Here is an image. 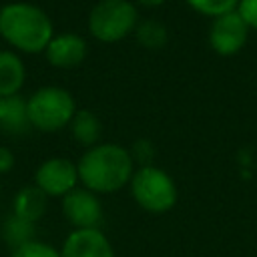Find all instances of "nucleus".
I'll return each mask as SVG.
<instances>
[{
	"mask_svg": "<svg viewBox=\"0 0 257 257\" xmlns=\"http://www.w3.org/2000/svg\"><path fill=\"white\" fill-rule=\"evenodd\" d=\"M46 207H48V197L34 183L20 187L12 199V213L30 223L40 221L46 213Z\"/></svg>",
	"mask_w": 257,
	"mask_h": 257,
	"instance_id": "obj_12",
	"label": "nucleus"
},
{
	"mask_svg": "<svg viewBox=\"0 0 257 257\" xmlns=\"http://www.w3.org/2000/svg\"><path fill=\"white\" fill-rule=\"evenodd\" d=\"M46 197H64L72 189L78 187V169L66 157H48L44 159L36 171L32 181Z\"/></svg>",
	"mask_w": 257,
	"mask_h": 257,
	"instance_id": "obj_6",
	"label": "nucleus"
},
{
	"mask_svg": "<svg viewBox=\"0 0 257 257\" xmlns=\"http://www.w3.org/2000/svg\"><path fill=\"white\" fill-rule=\"evenodd\" d=\"M141 6H147V8H155V6H161V4H165L167 0H137Z\"/></svg>",
	"mask_w": 257,
	"mask_h": 257,
	"instance_id": "obj_22",
	"label": "nucleus"
},
{
	"mask_svg": "<svg viewBox=\"0 0 257 257\" xmlns=\"http://www.w3.org/2000/svg\"><path fill=\"white\" fill-rule=\"evenodd\" d=\"M131 155H133V161L137 159L139 163H141V167L143 165H151V143L149 141H139L137 145H135V149L131 151Z\"/></svg>",
	"mask_w": 257,
	"mask_h": 257,
	"instance_id": "obj_20",
	"label": "nucleus"
},
{
	"mask_svg": "<svg viewBox=\"0 0 257 257\" xmlns=\"http://www.w3.org/2000/svg\"><path fill=\"white\" fill-rule=\"evenodd\" d=\"M48 12L26 0H10L0 6V38L18 54H40L54 36Z\"/></svg>",
	"mask_w": 257,
	"mask_h": 257,
	"instance_id": "obj_1",
	"label": "nucleus"
},
{
	"mask_svg": "<svg viewBox=\"0 0 257 257\" xmlns=\"http://www.w3.org/2000/svg\"><path fill=\"white\" fill-rule=\"evenodd\" d=\"M128 185L135 203L149 213H167L177 203V185L173 177L155 165L135 169Z\"/></svg>",
	"mask_w": 257,
	"mask_h": 257,
	"instance_id": "obj_5",
	"label": "nucleus"
},
{
	"mask_svg": "<svg viewBox=\"0 0 257 257\" xmlns=\"http://www.w3.org/2000/svg\"><path fill=\"white\" fill-rule=\"evenodd\" d=\"M42 54L54 68H74L86 58L88 44L76 32H58L52 36Z\"/></svg>",
	"mask_w": 257,
	"mask_h": 257,
	"instance_id": "obj_10",
	"label": "nucleus"
},
{
	"mask_svg": "<svg viewBox=\"0 0 257 257\" xmlns=\"http://www.w3.org/2000/svg\"><path fill=\"white\" fill-rule=\"evenodd\" d=\"M249 36V26L239 16L237 10L221 14L213 18V24L209 28V44L219 56H233L237 54Z\"/></svg>",
	"mask_w": 257,
	"mask_h": 257,
	"instance_id": "obj_8",
	"label": "nucleus"
},
{
	"mask_svg": "<svg viewBox=\"0 0 257 257\" xmlns=\"http://www.w3.org/2000/svg\"><path fill=\"white\" fill-rule=\"evenodd\" d=\"M137 24L139 14L131 0H98L88 12V32L104 44L120 42Z\"/></svg>",
	"mask_w": 257,
	"mask_h": 257,
	"instance_id": "obj_4",
	"label": "nucleus"
},
{
	"mask_svg": "<svg viewBox=\"0 0 257 257\" xmlns=\"http://www.w3.org/2000/svg\"><path fill=\"white\" fill-rule=\"evenodd\" d=\"M135 36H137V42L145 48H161L167 44L169 32L165 24L159 20H143L137 24Z\"/></svg>",
	"mask_w": 257,
	"mask_h": 257,
	"instance_id": "obj_16",
	"label": "nucleus"
},
{
	"mask_svg": "<svg viewBox=\"0 0 257 257\" xmlns=\"http://www.w3.org/2000/svg\"><path fill=\"white\" fill-rule=\"evenodd\" d=\"M14 165H16V157H14V153H12L8 147L0 145V175L10 173V171L14 169Z\"/></svg>",
	"mask_w": 257,
	"mask_h": 257,
	"instance_id": "obj_21",
	"label": "nucleus"
},
{
	"mask_svg": "<svg viewBox=\"0 0 257 257\" xmlns=\"http://www.w3.org/2000/svg\"><path fill=\"white\" fill-rule=\"evenodd\" d=\"M62 215L74 229H98L102 223V203L96 193L76 187L62 197Z\"/></svg>",
	"mask_w": 257,
	"mask_h": 257,
	"instance_id": "obj_7",
	"label": "nucleus"
},
{
	"mask_svg": "<svg viewBox=\"0 0 257 257\" xmlns=\"http://www.w3.org/2000/svg\"><path fill=\"white\" fill-rule=\"evenodd\" d=\"M237 12L249 28L257 30V0H239Z\"/></svg>",
	"mask_w": 257,
	"mask_h": 257,
	"instance_id": "obj_19",
	"label": "nucleus"
},
{
	"mask_svg": "<svg viewBox=\"0 0 257 257\" xmlns=\"http://www.w3.org/2000/svg\"><path fill=\"white\" fill-rule=\"evenodd\" d=\"M76 110L78 108L74 96L66 88L56 84L40 86L26 98V114L30 128L42 133H56L68 126Z\"/></svg>",
	"mask_w": 257,
	"mask_h": 257,
	"instance_id": "obj_3",
	"label": "nucleus"
},
{
	"mask_svg": "<svg viewBox=\"0 0 257 257\" xmlns=\"http://www.w3.org/2000/svg\"><path fill=\"white\" fill-rule=\"evenodd\" d=\"M195 12L203 14V16H211L217 18L221 14L233 12L239 6V0H185Z\"/></svg>",
	"mask_w": 257,
	"mask_h": 257,
	"instance_id": "obj_17",
	"label": "nucleus"
},
{
	"mask_svg": "<svg viewBox=\"0 0 257 257\" xmlns=\"http://www.w3.org/2000/svg\"><path fill=\"white\" fill-rule=\"evenodd\" d=\"M58 251L60 257H116L112 243L100 229H72Z\"/></svg>",
	"mask_w": 257,
	"mask_h": 257,
	"instance_id": "obj_9",
	"label": "nucleus"
},
{
	"mask_svg": "<svg viewBox=\"0 0 257 257\" xmlns=\"http://www.w3.org/2000/svg\"><path fill=\"white\" fill-rule=\"evenodd\" d=\"M10 257H60V251L44 241H30L10 251Z\"/></svg>",
	"mask_w": 257,
	"mask_h": 257,
	"instance_id": "obj_18",
	"label": "nucleus"
},
{
	"mask_svg": "<svg viewBox=\"0 0 257 257\" xmlns=\"http://www.w3.org/2000/svg\"><path fill=\"white\" fill-rule=\"evenodd\" d=\"M26 82V64L12 48H0V96L20 94Z\"/></svg>",
	"mask_w": 257,
	"mask_h": 257,
	"instance_id": "obj_11",
	"label": "nucleus"
},
{
	"mask_svg": "<svg viewBox=\"0 0 257 257\" xmlns=\"http://www.w3.org/2000/svg\"><path fill=\"white\" fill-rule=\"evenodd\" d=\"M78 181L84 189L102 195L116 193L131 183L135 173V161L128 149L116 143H98L88 147L78 163Z\"/></svg>",
	"mask_w": 257,
	"mask_h": 257,
	"instance_id": "obj_2",
	"label": "nucleus"
},
{
	"mask_svg": "<svg viewBox=\"0 0 257 257\" xmlns=\"http://www.w3.org/2000/svg\"><path fill=\"white\" fill-rule=\"evenodd\" d=\"M68 126H70L72 139H74L78 145H82V147H86V149L98 145L102 126H100L98 116H96L92 110H86V108L76 110V114L72 116V120H70Z\"/></svg>",
	"mask_w": 257,
	"mask_h": 257,
	"instance_id": "obj_14",
	"label": "nucleus"
},
{
	"mask_svg": "<svg viewBox=\"0 0 257 257\" xmlns=\"http://www.w3.org/2000/svg\"><path fill=\"white\" fill-rule=\"evenodd\" d=\"M34 231H36V223H30V221L10 213L2 221L0 237L10 249H18L20 245H26V243L34 241Z\"/></svg>",
	"mask_w": 257,
	"mask_h": 257,
	"instance_id": "obj_15",
	"label": "nucleus"
},
{
	"mask_svg": "<svg viewBox=\"0 0 257 257\" xmlns=\"http://www.w3.org/2000/svg\"><path fill=\"white\" fill-rule=\"evenodd\" d=\"M30 128L26 114V98L20 94L0 96V131L6 135H24Z\"/></svg>",
	"mask_w": 257,
	"mask_h": 257,
	"instance_id": "obj_13",
	"label": "nucleus"
},
{
	"mask_svg": "<svg viewBox=\"0 0 257 257\" xmlns=\"http://www.w3.org/2000/svg\"><path fill=\"white\" fill-rule=\"evenodd\" d=\"M0 193H2V187H0Z\"/></svg>",
	"mask_w": 257,
	"mask_h": 257,
	"instance_id": "obj_23",
	"label": "nucleus"
}]
</instances>
